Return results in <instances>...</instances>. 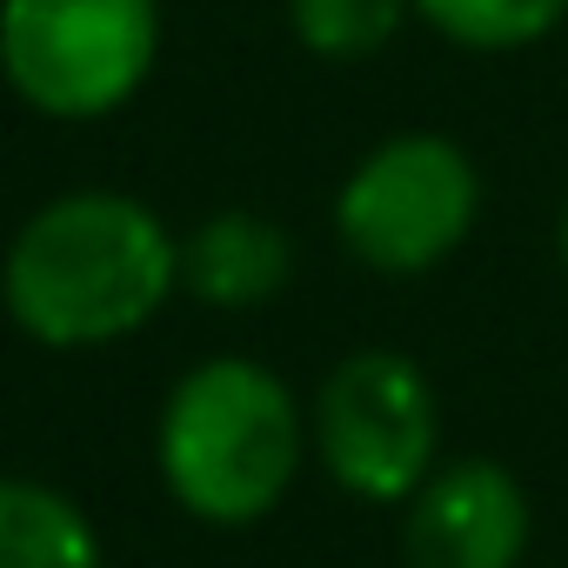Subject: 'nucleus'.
Wrapping results in <instances>:
<instances>
[{
	"label": "nucleus",
	"mask_w": 568,
	"mask_h": 568,
	"mask_svg": "<svg viewBox=\"0 0 568 568\" xmlns=\"http://www.w3.org/2000/svg\"><path fill=\"white\" fill-rule=\"evenodd\" d=\"M308 442L355 501H408L442 468V402L408 355L355 348L328 368Z\"/></svg>",
	"instance_id": "39448f33"
},
{
	"label": "nucleus",
	"mask_w": 568,
	"mask_h": 568,
	"mask_svg": "<svg viewBox=\"0 0 568 568\" xmlns=\"http://www.w3.org/2000/svg\"><path fill=\"white\" fill-rule=\"evenodd\" d=\"M0 568H108V555L81 501L28 475H0Z\"/></svg>",
	"instance_id": "6e6552de"
},
{
	"label": "nucleus",
	"mask_w": 568,
	"mask_h": 568,
	"mask_svg": "<svg viewBox=\"0 0 568 568\" xmlns=\"http://www.w3.org/2000/svg\"><path fill=\"white\" fill-rule=\"evenodd\" d=\"M308 455L295 388L254 355H207L187 368L154 422L161 488L207 528H247L281 508Z\"/></svg>",
	"instance_id": "f03ea898"
},
{
	"label": "nucleus",
	"mask_w": 568,
	"mask_h": 568,
	"mask_svg": "<svg viewBox=\"0 0 568 568\" xmlns=\"http://www.w3.org/2000/svg\"><path fill=\"white\" fill-rule=\"evenodd\" d=\"M161 54L154 0H0V74L48 121H101Z\"/></svg>",
	"instance_id": "7ed1b4c3"
},
{
	"label": "nucleus",
	"mask_w": 568,
	"mask_h": 568,
	"mask_svg": "<svg viewBox=\"0 0 568 568\" xmlns=\"http://www.w3.org/2000/svg\"><path fill=\"white\" fill-rule=\"evenodd\" d=\"M415 0H288V28L322 61H368L382 54Z\"/></svg>",
	"instance_id": "9d476101"
},
{
	"label": "nucleus",
	"mask_w": 568,
	"mask_h": 568,
	"mask_svg": "<svg viewBox=\"0 0 568 568\" xmlns=\"http://www.w3.org/2000/svg\"><path fill=\"white\" fill-rule=\"evenodd\" d=\"M288 274H295V241L247 207H221L181 241V288L201 295L207 308H254L288 288Z\"/></svg>",
	"instance_id": "0eeeda50"
},
{
	"label": "nucleus",
	"mask_w": 568,
	"mask_h": 568,
	"mask_svg": "<svg viewBox=\"0 0 568 568\" xmlns=\"http://www.w3.org/2000/svg\"><path fill=\"white\" fill-rule=\"evenodd\" d=\"M528 555V495L488 462H442L402 501V568H515Z\"/></svg>",
	"instance_id": "423d86ee"
},
{
	"label": "nucleus",
	"mask_w": 568,
	"mask_h": 568,
	"mask_svg": "<svg viewBox=\"0 0 568 568\" xmlns=\"http://www.w3.org/2000/svg\"><path fill=\"white\" fill-rule=\"evenodd\" d=\"M415 14L468 54H515L568 21V0H415Z\"/></svg>",
	"instance_id": "1a4fd4ad"
},
{
	"label": "nucleus",
	"mask_w": 568,
	"mask_h": 568,
	"mask_svg": "<svg viewBox=\"0 0 568 568\" xmlns=\"http://www.w3.org/2000/svg\"><path fill=\"white\" fill-rule=\"evenodd\" d=\"M481 214V174L448 134H388L335 194L342 247L375 274L442 267Z\"/></svg>",
	"instance_id": "20e7f679"
},
{
	"label": "nucleus",
	"mask_w": 568,
	"mask_h": 568,
	"mask_svg": "<svg viewBox=\"0 0 568 568\" xmlns=\"http://www.w3.org/2000/svg\"><path fill=\"white\" fill-rule=\"evenodd\" d=\"M181 288V241L114 187H74L34 207L0 254V308L41 348H108L141 335Z\"/></svg>",
	"instance_id": "f257e3e1"
},
{
	"label": "nucleus",
	"mask_w": 568,
	"mask_h": 568,
	"mask_svg": "<svg viewBox=\"0 0 568 568\" xmlns=\"http://www.w3.org/2000/svg\"><path fill=\"white\" fill-rule=\"evenodd\" d=\"M555 247H561V267H568V207H561V221H555Z\"/></svg>",
	"instance_id": "9b49d317"
}]
</instances>
